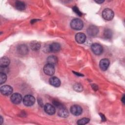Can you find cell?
Returning <instances> with one entry per match:
<instances>
[{
	"label": "cell",
	"mask_w": 125,
	"mask_h": 125,
	"mask_svg": "<svg viewBox=\"0 0 125 125\" xmlns=\"http://www.w3.org/2000/svg\"><path fill=\"white\" fill-rule=\"evenodd\" d=\"M99 65L100 68L102 70L105 71L109 66V61L107 59H103L100 61Z\"/></svg>",
	"instance_id": "obj_11"
},
{
	"label": "cell",
	"mask_w": 125,
	"mask_h": 125,
	"mask_svg": "<svg viewBox=\"0 0 125 125\" xmlns=\"http://www.w3.org/2000/svg\"><path fill=\"white\" fill-rule=\"evenodd\" d=\"M49 83L51 85L54 87H59L61 85L60 80L56 77H52L50 78Z\"/></svg>",
	"instance_id": "obj_14"
},
{
	"label": "cell",
	"mask_w": 125,
	"mask_h": 125,
	"mask_svg": "<svg viewBox=\"0 0 125 125\" xmlns=\"http://www.w3.org/2000/svg\"><path fill=\"white\" fill-rule=\"evenodd\" d=\"M104 36L107 39H110L112 36V32L109 29H106L104 31Z\"/></svg>",
	"instance_id": "obj_22"
},
{
	"label": "cell",
	"mask_w": 125,
	"mask_h": 125,
	"mask_svg": "<svg viewBox=\"0 0 125 125\" xmlns=\"http://www.w3.org/2000/svg\"><path fill=\"white\" fill-rule=\"evenodd\" d=\"M22 99L21 96L18 93H14L11 97V100L12 102L15 104H19L21 103Z\"/></svg>",
	"instance_id": "obj_8"
},
{
	"label": "cell",
	"mask_w": 125,
	"mask_h": 125,
	"mask_svg": "<svg viewBox=\"0 0 125 125\" xmlns=\"http://www.w3.org/2000/svg\"><path fill=\"white\" fill-rule=\"evenodd\" d=\"M86 36L83 33H78L75 36L76 42L79 43H83L86 41Z\"/></svg>",
	"instance_id": "obj_12"
},
{
	"label": "cell",
	"mask_w": 125,
	"mask_h": 125,
	"mask_svg": "<svg viewBox=\"0 0 125 125\" xmlns=\"http://www.w3.org/2000/svg\"><path fill=\"white\" fill-rule=\"evenodd\" d=\"M15 6L16 8L19 10H23L25 8L24 3L21 1H17L15 2Z\"/></svg>",
	"instance_id": "obj_19"
},
{
	"label": "cell",
	"mask_w": 125,
	"mask_h": 125,
	"mask_svg": "<svg viewBox=\"0 0 125 125\" xmlns=\"http://www.w3.org/2000/svg\"><path fill=\"white\" fill-rule=\"evenodd\" d=\"M104 1V0H95V2H96L98 3H102Z\"/></svg>",
	"instance_id": "obj_29"
},
{
	"label": "cell",
	"mask_w": 125,
	"mask_h": 125,
	"mask_svg": "<svg viewBox=\"0 0 125 125\" xmlns=\"http://www.w3.org/2000/svg\"><path fill=\"white\" fill-rule=\"evenodd\" d=\"M6 80V75L5 73H0V83L1 84L4 83Z\"/></svg>",
	"instance_id": "obj_24"
},
{
	"label": "cell",
	"mask_w": 125,
	"mask_h": 125,
	"mask_svg": "<svg viewBox=\"0 0 125 125\" xmlns=\"http://www.w3.org/2000/svg\"><path fill=\"white\" fill-rule=\"evenodd\" d=\"M35 103V98L30 95H26L24 97L23 99V104L27 106H32Z\"/></svg>",
	"instance_id": "obj_3"
},
{
	"label": "cell",
	"mask_w": 125,
	"mask_h": 125,
	"mask_svg": "<svg viewBox=\"0 0 125 125\" xmlns=\"http://www.w3.org/2000/svg\"><path fill=\"white\" fill-rule=\"evenodd\" d=\"M30 46L32 50H38L41 47L40 43L37 41H33L30 43Z\"/></svg>",
	"instance_id": "obj_20"
},
{
	"label": "cell",
	"mask_w": 125,
	"mask_h": 125,
	"mask_svg": "<svg viewBox=\"0 0 125 125\" xmlns=\"http://www.w3.org/2000/svg\"><path fill=\"white\" fill-rule=\"evenodd\" d=\"M87 34L90 36H95L99 32V29L97 27L91 25L89 26L87 30Z\"/></svg>",
	"instance_id": "obj_10"
},
{
	"label": "cell",
	"mask_w": 125,
	"mask_h": 125,
	"mask_svg": "<svg viewBox=\"0 0 125 125\" xmlns=\"http://www.w3.org/2000/svg\"><path fill=\"white\" fill-rule=\"evenodd\" d=\"M10 63V60L8 58L3 57L0 59V66H8Z\"/></svg>",
	"instance_id": "obj_18"
},
{
	"label": "cell",
	"mask_w": 125,
	"mask_h": 125,
	"mask_svg": "<svg viewBox=\"0 0 125 125\" xmlns=\"http://www.w3.org/2000/svg\"><path fill=\"white\" fill-rule=\"evenodd\" d=\"M90 121V119H88V118H83V119H81L79 120L77 122V124L78 125H85V124H87Z\"/></svg>",
	"instance_id": "obj_23"
},
{
	"label": "cell",
	"mask_w": 125,
	"mask_h": 125,
	"mask_svg": "<svg viewBox=\"0 0 125 125\" xmlns=\"http://www.w3.org/2000/svg\"><path fill=\"white\" fill-rule=\"evenodd\" d=\"M73 10L74 12L75 13H76L77 15H78L79 16H81L82 15V13L80 11V10H79V9L77 7H76V6H74V7H73Z\"/></svg>",
	"instance_id": "obj_27"
},
{
	"label": "cell",
	"mask_w": 125,
	"mask_h": 125,
	"mask_svg": "<svg viewBox=\"0 0 125 125\" xmlns=\"http://www.w3.org/2000/svg\"><path fill=\"white\" fill-rule=\"evenodd\" d=\"M122 101L124 104L125 103V95H123V96L122 98Z\"/></svg>",
	"instance_id": "obj_31"
},
{
	"label": "cell",
	"mask_w": 125,
	"mask_h": 125,
	"mask_svg": "<svg viewBox=\"0 0 125 125\" xmlns=\"http://www.w3.org/2000/svg\"><path fill=\"white\" fill-rule=\"evenodd\" d=\"M113 11L108 8L105 9L104 10L102 13L103 18L107 21H111L114 17Z\"/></svg>",
	"instance_id": "obj_2"
},
{
	"label": "cell",
	"mask_w": 125,
	"mask_h": 125,
	"mask_svg": "<svg viewBox=\"0 0 125 125\" xmlns=\"http://www.w3.org/2000/svg\"><path fill=\"white\" fill-rule=\"evenodd\" d=\"M43 71L45 74L49 76L53 75L55 73V68L53 65L50 64H47L44 65L43 67Z\"/></svg>",
	"instance_id": "obj_5"
},
{
	"label": "cell",
	"mask_w": 125,
	"mask_h": 125,
	"mask_svg": "<svg viewBox=\"0 0 125 125\" xmlns=\"http://www.w3.org/2000/svg\"><path fill=\"white\" fill-rule=\"evenodd\" d=\"M73 89L75 91L79 92L83 90V86L81 84L79 83H76L74 84Z\"/></svg>",
	"instance_id": "obj_21"
},
{
	"label": "cell",
	"mask_w": 125,
	"mask_h": 125,
	"mask_svg": "<svg viewBox=\"0 0 125 125\" xmlns=\"http://www.w3.org/2000/svg\"><path fill=\"white\" fill-rule=\"evenodd\" d=\"M8 71V68L7 66H0V72L7 73Z\"/></svg>",
	"instance_id": "obj_25"
},
{
	"label": "cell",
	"mask_w": 125,
	"mask_h": 125,
	"mask_svg": "<svg viewBox=\"0 0 125 125\" xmlns=\"http://www.w3.org/2000/svg\"><path fill=\"white\" fill-rule=\"evenodd\" d=\"M0 119H1V124H2V121H3V119H2V117H0Z\"/></svg>",
	"instance_id": "obj_32"
},
{
	"label": "cell",
	"mask_w": 125,
	"mask_h": 125,
	"mask_svg": "<svg viewBox=\"0 0 125 125\" xmlns=\"http://www.w3.org/2000/svg\"><path fill=\"white\" fill-rule=\"evenodd\" d=\"M91 48L93 52L95 54L97 55H100L102 53L103 50V47L102 46V45L97 43L92 44L91 46Z\"/></svg>",
	"instance_id": "obj_4"
},
{
	"label": "cell",
	"mask_w": 125,
	"mask_h": 125,
	"mask_svg": "<svg viewBox=\"0 0 125 125\" xmlns=\"http://www.w3.org/2000/svg\"><path fill=\"white\" fill-rule=\"evenodd\" d=\"M17 51L21 55H25L28 52V48L25 44H21L18 47Z\"/></svg>",
	"instance_id": "obj_16"
},
{
	"label": "cell",
	"mask_w": 125,
	"mask_h": 125,
	"mask_svg": "<svg viewBox=\"0 0 125 125\" xmlns=\"http://www.w3.org/2000/svg\"><path fill=\"white\" fill-rule=\"evenodd\" d=\"M53 104L56 106L57 107V108H60L62 106H63L61 103H60L59 102H58V101H54L53 102Z\"/></svg>",
	"instance_id": "obj_26"
},
{
	"label": "cell",
	"mask_w": 125,
	"mask_h": 125,
	"mask_svg": "<svg viewBox=\"0 0 125 125\" xmlns=\"http://www.w3.org/2000/svg\"><path fill=\"white\" fill-rule=\"evenodd\" d=\"M0 92L4 95L8 96L12 94L13 92V88L9 85H5L0 87Z\"/></svg>",
	"instance_id": "obj_6"
},
{
	"label": "cell",
	"mask_w": 125,
	"mask_h": 125,
	"mask_svg": "<svg viewBox=\"0 0 125 125\" xmlns=\"http://www.w3.org/2000/svg\"><path fill=\"white\" fill-rule=\"evenodd\" d=\"M70 26L73 29L81 30L83 27V23L81 20L79 19H75L71 21Z\"/></svg>",
	"instance_id": "obj_1"
},
{
	"label": "cell",
	"mask_w": 125,
	"mask_h": 125,
	"mask_svg": "<svg viewBox=\"0 0 125 125\" xmlns=\"http://www.w3.org/2000/svg\"><path fill=\"white\" fill-rule=\"evenodd\" d=\"M44 111L49 115H53L55 113V108L53 105L50 104H46L44 106Z\"/></svg>",
	"instance_id": "obj_9"
},
{
	"label": "cell",
	"mask_w": 125,
	"mask_h": 125,
	"mask_svg": "<svg viewBox=\"0 0 125 125\" xmlns=\"http://www.w3.org/2000/svg\"><path fill=\"white\" fill-rule=\"evenodd\" d=\"M38 103L39 104L41 105V106H42V100H41V101H40V100H38Z\"/></svg>",
	"instance_id": "obj_30"
},
{
	"label": "cell",
	"mask_w": 125,
	"mask_h": 125,
	"mask_svg": "<svg viewBox=\"0 0 125 125\" xmlns=\"http://www.w3.org/2000/svg\"><path fill=\"white\" fill-rule=\"evenodd\" d=\"M58 114L60 117L63 118L67 117L69 115V112L67 109L64 106L59 108Z\"/></svg>",
	"instance_id": "obj_13"
},
{
	"label": "cell",
	"mask_w": 125,
	"mask_h": 125,
	"mask_svg": "<svg viewBox=\"0 0 125 125\" xmlns=\"http://www.w3.org/2000/svg\"><path fill=\"white\" fill-rule=\"evenodd\" d=\"M82 110L81 107L78 105H73L70 107L71 113L75 116H78L81 114Z\"/></svg>",
	"instance_id": "obj_7"
},
{
	"label": "cell",
	"mask_w": 125,
	"mask_h": 125,
	"mask_svg": "<svg viewBox=\"0 0 125 125\" xmlns=\"http://www.w3.org/2000/svg\"><path fill=\"white\" fill-rule=\"evenodd\" d=\"M47 62L48 63L54 65L57 64L58 62V59L55 56H50L47 58Z\"/></svg>",
	"instance_id": "obj_17"
},
{
	"label": "cell",
	"mask_w": 125,
	"mask_h": 125,
	"mask_svg": "<svg viewBox=\"0 0 125 125\" xmlns=\"http://www.w3.org/2000/svg\"><path fill=\"white\" fill-rule=\"evenodd\" d=\"M49 50L53 52H57L59 51L61 49V45L57 42H53L51 43L49 47Z\"/></svg>",
	"instance_id": "obj_15"
},
{
	"label": "cell",
	"mask_w": 125,
	"mask_h": 125,
	"mask_svg": "<svg viewBox=\"0 0 125 125\" xmlns=\"http://www.w3.org/2000/svg\"><path fill=\"white\" fill-rule=\"evenodd\" d=\"M100 116L101 117V119H102V121H105L106 120V119H105V117H104V116L103 115V114H102V113H100Z\"/></svg>",
	"instance_id": "obj_28"
}]
</instances>
